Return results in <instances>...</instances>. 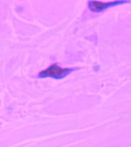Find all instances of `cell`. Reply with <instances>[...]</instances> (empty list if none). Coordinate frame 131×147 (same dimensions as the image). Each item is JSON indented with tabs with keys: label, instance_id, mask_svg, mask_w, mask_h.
I'll use <instances>...</instances> for the list:
<instances>
[{
	"label": "cell",
	"instance_id": "6da1fadb",
	"mask_svg": "<svg viewBox=\"0 0 131 147\" xmlns=\"http://www.w3.org/2000/svg\"><path fill=\"white\" fill-rule=\"evenodd\" d=\"M72 69L70 67H64L57 64H51V65L40 71L38 74L39 78H51L55 79H61L71 73Z\"/></svg>",
	"mask_w": 131,
	"mask_h": 147
},
{
	"label": "cell",
	"instance_id": "7a4b0ae2",
	"mask_svg": "<svg viewBox=\"0 0 131 147\" xmlns=\"http://www.w3.org/2000/svg\"><path fill=\"white\" fill-rule=\"evenodd\" d=\"M129 2L126 1H110V2H103V1H97V0H91L88 2V7L90 11L94 12H101V11L106 10L110 7L117 6L120 4L127 3Z\"/></svg>",
	"mask_w": 131,
	"mask_h": 147
}]
</instances>
